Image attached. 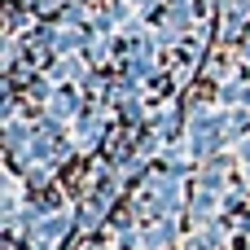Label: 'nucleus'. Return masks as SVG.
Returning a JSON list of instances; mask_svg holds the SVG:
<instances>
[{
    "label": "nucleus",
    "mask_w": 250,
    "mask_h": 250,
    "mask_svg": "<svg viewBox=\"0 0 250 250\" xmlns=\"http://www.w3.org/2000/svg\"><path fill=\"white\" fill-rule=\"evenodd\" d=\"M79 180H83V163H70L66 176H62V185H66V189H79Z\"/></svg>",
    "instance_id": "1"
}]
</instances>
